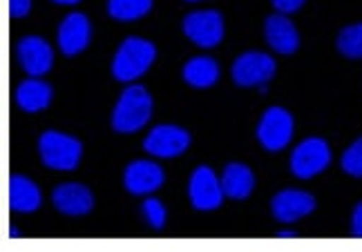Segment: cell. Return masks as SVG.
Returning a JSON list of instances; mask_svg holds the SVG:
<instances>
[{"label": "cell", "mask_w": 362, "mask_h": 252, "mask_svg": "<svg viewBox=\"0 0 362 252\" xmlns=\"http://www.w3.org/2000/svg\"><path fill=\"white\" fill-rule=\"evenodd\" d=\"M184 34L199 47H215L224 38V18L215 9L190 11L184 18Z\"/></svg>", "instance_id": "8"}, {"label": "cell", "mask_w": 362, "mask_h": 252, "mask_svg": "<svg viewBox=\"0 0 362 252\" xmlns=\"http://www.w3.org/2000/svg\"><path fill=\"white\" fill-rule=\"evenodd\" d=\"M230 74L240 88L267 85L275 74V61L264 52H244L235 59Z\"/></svg>", "instance_id": "6"}, {"label": "cell", "mask_w": 362, "mask_h": 252, "mask_svg": "<svg viewBox=\"0 0 362 252\" xmlns=\"http://www.w3.org/2000/svg\"><path fill=\"white\" fill-rule=\"evenodd\" d=\"M52 103V85L40 78H27L16 88V105L23 112H40Z\"/></svg>", "instance_id": "18"}, {"label": "cell", "mask_w": 362, "mask_h": 252, "mask_svg": "<svg viewBox=\"0 0 362 252\" xmlns=\"http://www.w3.org/2000/svg\"><path fill=\"white\" fill-rule=\"evenodd\" d=\"M340 167H342L344 174L362 179V136L356 138V141L342 152Z\"/></svg>", "instance_id": "22"}, {"label": "cell", "mask_w": 362, "mask_h": 252, "mask_svg": "<svg viewBox=\"0 0 362 252\" xmlns=\"http://www.w3.org/2000/svg\"><path fill=\"white\" fill-rule=\"evenodd\" d=\"M38 152L43 165L52 167V170L69 172L76 170V165L83 157V145L74 136L47 130L38 138Z\"/></svg>", "instance_id": "3"}, {"label": "cell", "mask_w": 362, "mask_h": 252, "mask_svg": "<svg viewBox=\"0 0 362 252\" xmlns=\"http://www.w3.org/2000/svg\"><path fill=\"white\" fill-rule=\"evenodd\" d=\"M123 186L134 197H144L163 186V170L152 161H132L123 172Z\"/></svg>", "instance_id": "12"}, {"label": "cell", "mask_w": 362, "mask_h": 252, "mask_svg": "<svg viewBox=\"0 0 362 252\" xmlns=\"http://www.w3.org/2000/svg\"><path fill=\"white\" fill-rule=\"evenodd\" d=\"M331 163V148L325 138L309 136L291 152V172L298 179H313Z\"/></svg>", "instance_id": "4"}, {"label": "cell", "mask_w": 362, "mask_h": 252, "mask_svg": "<svg viewBox=\"0 0 362 252\" xmlns=\"http://www.w3.org/2000/svg\"><path fill=\"white\" fill-rule=\"evenodd\" d=\"M150 9H152V0H107L110 18L121 23L144 18Z\"/></svg>", "instance_id": "20"}, {"label": "cell", "mask_w": 362, "mask_h": 252, "mask_svg": "<svg viewBox=\"0 0 362 252\" xmlns=\"http://www.w3.org/2000/svg\"><path fill=\"white\" fill-rule=\"evenodd\" d=\"M152 116V96L144 85H130L123 94L112 112V130L119 134H134L144 128Z\"/></svg>", "instance_id": "1"}, {"label": "cell", "mask_w": 362, "mask_h": 252, "mask_svg": "<svg viewBox=\"0 0 362 252\" xmlns=\"http://www.w3.org/2000/svg\"><path fill=\"white\" fill-rule=\"evenodd\" d=\"M92 36V27L86 13L81 11H72L63 18V23L59 25V47L65 56H76L78 52H83L90 43Z\"/></svg>", "instance_id": "13"}, {"label": "cell", "mask_w": 362, "mask_h": 252, "mask_svg": "<svg viewBox=\"0 0 362 252\" xmlns=\"http://www.w3.org/2000/svg\"><path fill=\"white\" fill-rule=\"evenodd\" d=\"M32 9V0H9V13L13 18H25Z\"/></svg>", "instance_id": "25"}, {"label": "cell", "mask_w": 362, "mask_h": 252, "mask_svg": "<svg viewBox=\"0 0 362 252\" xmlns=\"http://www.w3.org/2000/svg\"><path fill=\"white\" fill-rule=\"evenodd\" d=\"M157 59V47L146 38L130 36L119 45L112 61V76L121 83H132L144 76Z\"/></svg>", "instance_id": "2"}, {"label": "cell", "mask_w": 362, "mask_h": 252, "mask_svg": "<svg viewBox=\"0 0 362 252\" xmlns=\"http://www.w3.org/2000/svg\"><path fill=\"white\" fill-rule=\"evenodd\" d=\"M43 197L32 179L23 174H11L9 179V208L13 212H34L40 208Z\"/></svg>", "instance_id": "16"}, {"label": "cell", "mask_w": 362, "mask_h": 252, "mask_svg": "<svg viewBox=\"0 0 362 252\" xmlns=\"http://www.w3.org/2000/svg\"><path fill=\"white\" fill-rule=\"evenodd\" d=\"M52 3H57V5H76L78 0H52Z\"/></svg>", "instance_id": "27"}, {"label": "cell", "mask_w": 362, "mask_h": 252, "mask_svg": "<svg viewBox=\"0 0 362 252\" xmlns=\"http://www.w3.org/2000/svg\"><path fill=\"white\" fill-rule=\"evenodd\" d=\"M188 148H190V134L177 128V125H157L144 141V150L159 159L179 157Z\"/></svg>", "instance_id": "9"}, {"label": "cell", "mask_w": 362, "mask_h": 252, "mask_svg": "<svg viewBox=\"0 0 362 252\" xmlns=\"http://www.w3.org/2000/svg\"><path fill=\"white\" fill-rule=\"evenodd\" d=\"M336 47L344 59L360 61L362 59V23L342 27L336 38Z\"/></svg>", "instance_id": "21"}, {"label": "cell", "mask_w": 362, "mask_h": 252, "mask_svg": "<svg viewBox=\"0 0 362 252\" xmlns=\"http://www.w3.org/2000/svg\"><path fill=\"white\" fill-rule=\"evenodd\" d=\"M264 36L267 43L282 56L296 54L300 47V32L293 25V20H288L284 13H273L264 20Z\"/></svg>", "instance_id": "14"}, {"label": "cell", "mask_w": 362, "mask_h": 252, "mask_svg": "<svg viewBox=\"0 0 362 252\" xmlns=\"http://www.w3.org/2000/svg\"><path fill=\"white\" fill-rule=\"evenodd\" d=\"M181 74H184V80L188 83V85L204 90V88H211L217 83L219 65L213 59H208V56H194V59H190L184 65Z\"/></svg>", "instance_id": "19"}, {"label": "cell", "mask_w": 362, "mask_h": 252, "mask_svg": "<svg viewBox=\"0 0 362 252\" xmlns=\"http://www.w3.org/2000/svg\"><path fill=\"white\" fill-rule=\"evenodd\" d=\"M188 3H197V0H188Z\"/></svg>", "instance_id": "29"}, {"label": "cell", "mask_w": 362, "mask_h": 252, "mask_svg": "<svg viewBox=\"0 0 362 252\" xmlns=\"http://www.w3.org/2000/svg\"><path fill=\"white\" fill-rule=\"evenodd\" d=\"M221 186L228 199L244 201L250 197V192L255 188V176L250 172V167L244 163H228L221 174Z\"/></svg>", "instance_id": "17"}, {"label": "cell", "mask_w": 362, "mask_h": 252, "mask_svg": "<svg viewBox=\"0 0 362 252\" xmlns=\"http://www.w3.org/2000/svg\"><path fill=\"white\" fill-rule=\"evenodd\" d=\"M16 56L21 67L25 69V74H30L34 78L47 74L54 65V52L47 40H43L40 36L21 38L16 45Z\"/></svg>", "instance_id": "10"}, {"label": "cell", "mask_w": 362, "mask_h": 252, "mask_svg": "<svg viewBox=\"0 0 362 252\" xmlns=\"http://www.w3.org/2000/svg\"><path fill=\"white\" fill-rule=\"evenodd\" d=\"M188 197L194 210L206 212V210H217L224 203L226 192H224V186H221V179H217V174L211 167L199 165L190 176Z\"/></svg>", "instance_id": "7"}, {"label": "cell", "mask_w": 362, "mask_h": 252, "mask_svg": "<svg viewBox=\"0 0 362 252\" xmlns=\"http://www.w3.org/2000/svg\"><path fill=\"white\" fill-rule=\"evenodd\" d=\"M277 236H296V232H291V230H284V232H277Z\"/></svg>", "instance_id": "28"}, {"label": "cell", "mask_w": 362, "mask_h": 252, "mask_svg": "<svg viewBox=\"0 0 362 252\" xmlns=\"http://www.w3.org/2000/svg\"><path fill=\"white\" fill-rule=\"evenodd\" d=\"M52 203L57 205L59 212L67 217H83L92 210L94 197L83 184H63L54 188Z\"/></svg>", "instance_id": "15"}, {"label": "cell", "mask_w": 362, "mask_h": 252, "mask_svg": "<svg viewBox=\"0 0 362 252\" xmlns=\"http://www.w3.org/2000/svg\"><path fill=\"white\" fill-rule=\"evenodd\" d=\"M141 212L146 217V221L150 223L155 230H161L165 226V217H168V212H165V208L159 199H146L144 205H141Z\"/></svg>", "instance_id": "23"}, {"label": "cell", "mask_w": 362, "mask_h": 252, "mask_svg": "<svg viewBox=\"0 0 362 252\" xmlns=\"http://www.w3.org/2000/svg\"><path fill=\"white\" fill-rule=\"evenodd\" d=\"M257 138L269 152L284 150L293 138V116L284 107H269L257 123Z\"/></svg>", "instance_id": "5"}, {"label": "cell", "mask_w": 362, "mask_h": 252, "mask_svg": "<svg viewBox=\"0 0 362 252\" xmlns=\"http://www.w3.org/2000/svg\"><path fill=\"white\" fill-rule=\"evenodd\" d=\"M271 210H273V217L280 223H296L313 212L315 199H313V194L304 190H282L273 197Z\"/></svg>", "instance_id": "11"}, {"label": "cell", "mask_w": 362, "mask_h": 252, "mask_svg": "<svg viewBox=\"0 0 362 252\" xmlns=\"http://www.w3.org/2000/svg\"><path fill=\"white\" fill-rule=\"evenodd\" d=\"M351 234L362 236V201L356 203L354 212H351Z\"/></svg>", "instance_id": "26"}, {"label": "cell", "mask_w": 362, "mask_h": 252, "mask_svg": "<svg viewBox=\"0 0 362 252\" xmlns=\"http://www.w3.org/2000/svg\"><path fill=\"white\" fill-rule=\"evenodd\" d=\"M271 3L277 9V13H284V16H288V13L300 11L306 0H271Z\"/></svg>", "instance_id": "24"}]
</instances>
